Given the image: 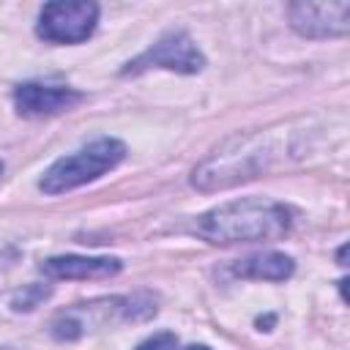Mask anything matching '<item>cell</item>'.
I'll list each match as a JSON object with an SVG mask.
<instances>
[{
	"label": "cell",
	"mask_w": 350,
	"mask_h": 350,
	"mask_svg": "<svg viewBox=\"0 0 350 350\" xmlns=\"http://www.w3.org/2000/svg\"><path fill=\"white\" fill-rule=\"evenodd\" d=\"M290 211L282 202L243 197L202 213L197 232L211 243H252L282 238L290 230Z\"/></svg>",
	"instance_id": "6da1fadb"
},
{
	"label": "cell",
	"mask_w": 350,
	"mask_h": 350,
	"mask_svg": "<svg viewBox=\"0 0 350 350\" xmlns=\"http://www.w3.org/2000/svg\"><path fill=\"white\" fill-rule=\"evenodd\" d=\"M126 156V145L115 137H101L90 145H85L77 153H68L63 159H57L44 178L38 180V189L44 194H63L71 191L82 183H90L96 178H101L104 172H109L120 159Z\"/></svg>",
	"instance_id": "7a4b0ae2"
},
{
	"label": "cell",
	"mask_w": 350,
	"mask_h": 350,
	"mask_svg": "<svg viewBox=\"0 0 350 350\" xmlns=\"http://www.w3.org/2000/svg\"><path fill=\"white\" fill-rule=\"evenodd\" d=\"M98 22V5L90 0H55L38 14L36 33L52 44H79Z\"/></svg>",
	"instance_id": "3957f363"
},
{
	"label": "cell",
	"mask_w": 350,
	"mask_h": 350,
	"mask_svg": "<svg viewBox=\"0 0 350 350\" xmlns=\"http://www.w3.org/2000/svg\"><path fill=\"white\" fill-rule=\"evenodd\" d=\"M202 66H205V57L197 49V44L186 33L172 30V33L161 36L148 52L134 57L123 68V74H137L145 68H170V71H180V74H197Z\"/></svg>",
	"instance_id": "277c9868"
},
{
	"label": "cell",
	"mask_w": 350,
	"mask_h": 350,
	"mask_svg": "<svg viewBox=\"0 0 350 350\" xmlns=\"http://www.w3.org/2000/svg\"><path fill=\"white\" fill-rule=\"evenodd\" d=\"M290 25L301 36L309 38H328L345 36L350 27V3H293L290 5Z\"/></svg>",
	"instance_id": "5b68a950"
},
{
	"label": "cell",
	"mask_w": 350,
	"mask_h": 350,
	"mask_svg": "<svg viewBox=\"0 0 350 350\" xmlns=\"http://www.w3.org/2000/svg\"><path fill=\"white\" fill-rule=\"evenodd\" d=\"M82 101L79 90L71 88H52V85H19L14 90L16 112L25 118H44V115H60Z\"/></svg>",
	"instance_id": "8992f818"
},
{
	"label": "cell",
	"mask_w": 350,
	"mask_h": 350,
	"mask_svg": "<svg viewBox=\"0 0 350 350\" xmlns=\"http://www.w3.org/2000/svg\"><path fill=\"white\" fill-rule=\"evenodd\" d=\"M41 271L49 279H104L115 276L120 271V260L115 257H79V254H66V257H49L41 262Z\"/></svg>",
	"instance_id": "52a82bcc"
},
{
	"label": "cell",
	"mask_w": 350,
	"mask_h": 350,
	"mask_svg": "<svg viewBox=\"0 0 350 350\" xmlns=\"http://www.w3.org/2000/svg\"><path fill=\"white\" fill-rule=\"evenodd\" d=\"M293 260L282 252H260V254H249L243 260H238L232 265L235 276L243 279H268V282H282L293 273Z\"/></svg>",
	"instance_id": "ba28073f"
},
{
	"label": "cell",
	"mask_w": 350,
	"mask_h": 350,
	"mask_svg": "<svg viewBox=\"0 0 350 350\" xmlns=\"http://www.w3.org/2000/svg\"><path fill=\"white\" fill-rule=\"evenodd\" d=\"M137 350H178V336L170 331H161V334L148 336Z\"/></svg>",
	"instance_id": "9c48e42d"
},
{
	"label": "cell",
	"mask_w": 350,
	"mask_h": 350,
	"mask_svg": "<svg viewBox=\"0 0 350 350\" xmlns=\"http://www.w3.org/2000/svg\"><path fill=\"white\" fill-rule=\"evenodd\" d=\"M186 350H211V347H205V345H191V347H186Z\"/></svg>",
	"instance_id": "30bf717a"
},
{
	"label": "cell",
	"mask_w": 350,
	"mask_h": 350,
	"mask_svg": "<svg viewBox=\"0 0 350 350\" xmlns=\"http://www.w3.org/2000/svg\"><path fill=\"white\" fill-rule=\"evenodd\" d=\"M0 172H3V161H0Z\"/></svg>",
	"instance_id": "8fae6325"
}]
</instances>
